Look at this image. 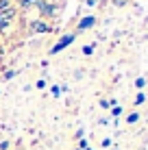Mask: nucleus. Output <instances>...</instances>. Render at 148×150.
<instances>
[{
	"instance_id": "f257e3e1",
	"label": "nucleus",
	"mask_w": 148,
	"mask_h": 150,
	"mask_svg": "<svg viewBox=\"0 0 148 150\" xmlns=\"http://www.w3.org/2000/svg\"><path fill=\"white\" fill-rule=\"evenodd\" d=\"M15 9L13 7H9V9H4V11H0V30H7L9 26H11V22L15 20Z\"/></svg>"
},
{
	"instance_id": "f03ea898",
	"label": "nucleus",
	"mask_w": 148,
	"mask_h": 150,
	"mask_svg": "<svg viewBox=\"0 0 148 150\" xmlns=\"http://www.w3.org/2000/svg\"><path fill=\"white\" fill-rule=\"evenodd\" d=\"M72 41H74V33H68V35H63V37H61V39L57 41V44H55V46H52V50H50V54H57V52H59V50H63V48H68V46H70V44H72Z\"/></svg>"
},
{
	"instance_id": "7ed1b4c3",
	"label": "nucleus",
	"mask_w": 148,
	"mask_h": 150,
	"mask_svg": "<svg viewBox=\"0 0 148 150\" xmlns=\"http://www.w3.org/2000/svg\"><path fill=\"white\" fill-rule=\"evenodd\" d=\"M37 7H39V15H42V18H52L55 11H57V7H55L52 2H48V0H42Z\"/></svg>"
},
{
	"instance_id": "20e7f679",
	"label": "nucleus",
	"mask_w": 148,
	"mask_h": 150,
	"mask_svg": "<svg viewBox=\"0 0 148 150\" xmlns=\"http://www.w3.org/2000/svg\"><path fill=\"white\" fill-rule=\"evenodd\" d=\"M30 28H33V33H50V30H52L46 20H35V22H30Z\"/></svg>"
},
{
	"instance_id": "39448f33",
	"label": "nucleus",
	"mask_w": 148,
	"mask_h": 150,
	"mask_svg": "<svg viewBox=\"0 0 148 150\" xmlns=\"http://www.w3.org/2000/svg\"><path fill=\"white\" fill-rule=\"evenodd\" d=\"M96 24V18L94 15H87V18H81L79 20V24H76V28L79 30H87V28H91Z\"/></svg>"
},
{
	"instance_id": "423d86ee",
	"label": "nucleus",
	"mask_w": 148,
	"mask_h": 150,
	"mask_svg": "<svg viewBox=\"0 0 148 150\" xmlns=\"http://www.w3.org/2000/svg\"><path fill=\"white\" fill-rule=\"evenodd\" d=\"M137 120H140V113H135V111H133V113H131V115H129V117H126V122H129V124H135Z\"/></svg>"
},
{
	"instance_id": "0eeeda50",
	"label": "nucleus",
	"mask_w": 148,
	"mask_h": 150,
	"mask_svg": "<svg viewBox=\"0 0 148 150\" xmlns=\"http://www.w3.org/2000/svg\"><path fill=\"white\" fill-rule=\"evenodd\" d=\"M9 7H11V0H0V11H4Z\"/></svg>"
},
{
	"instance_id": "6e6552de",
	"label": "nucleus",
	"mask_w": 148,
	"mask_h": 150,
	"mask_svg": "<svg viewBox=\"0 0 148 150\" xmlns=\"http://www.w3.org/2000/svg\"><path fill=\"white\" fill-rule=\"evenodd\" d=\"M111 2H113V7H126L129 0H111Z\"/></svg>"
},
{
	"instance_id": "1a4fd4ad",
	"label": "nucleus",
	"mask_w": 148,
	"mask_h": 150,
	"mask_svg": "<svg viewBox=\"0 0 148 150\" xmlns=\"http://www.w3.org/2000/svg\"><path fill=\"white\" fill-rule=\"evenodd\" d=\"M144 98H146L144 94H137V98H135V102H137V105H142V102H144Z\"/></svg>"
},
{
	"instance_id": "9d476101",
	"label": "nucleus",
	"mask_w": 148,
	"mask_h": 150,
	"mask_svg": "<svg viewBox=\"0 0 148 150\" xmlns=\"http://www.w3.org/2000/svg\"><path fill=\"white\" fill-rule=\"evenodd\" d=\"M91 50H94L91 46H85V48H83V52H85V54H91Z\"/></svg>"
}]
</instances>
